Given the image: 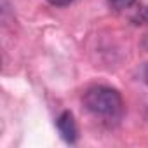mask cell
Segmentation results:
<instances>
[{"mask_svg": "<svg viewBox=\"0 0 148 148\" xmlns=\"http://www.w3.org/2000/svg\"><path fill=\"white\" fill-rule=\"evenodd\" d=\"M84 106L87 112H91L96 117L101 119H117L122 113V96L119 91L106 87V86H96L86 91L84 94Z\"/></svg>", "mask_w": 148, "mask_h": 148, "instance_id": "6da1fadb", "label": "cell"}, {"mask_svg": "<svg viewBox=\"0 0 148 148\" xmlns=\"http://www.w3.org/2000/svg\"><path fill=\"white\" fill-rule=\"evenodd\" d=\"M56 125H58V131H59L61 138H63L66 143H70V145L77 143V139H79V127H77L75 117H73V113H71L70 110H64V112L58 117Z\"/></svg>", "mask_w": 148, "mask_h": 148, "instance_id": "7a4b0ae2", "label": "cell"}, {"mask_svg": "<svg viewBox=\"0 0 148 148\" xmlns=\"http://www.w3.org/2000/svg\"><path fill=\"white\" fill-rule=\"evenodd\" d=\"M132 21L138 25H148V7H141L138 11V14L132 18Z\"/></svg>", "mask_w": 148, "mask_h": 148, "instance_id": "3957f363", "label": "cell"}, {"mask_svg": "<svg viewBox=\"0 0 148 148\" xmlns=\"http://www.w3.org/2000/svg\"><path fill=\"white\" fill-rule=\"evenodd\" d=\"M134 2H136V0H108V4H110L113 9H119V11L131 7Z\"/></svg>", "mask_w": 148, "mask_h": 148, "instance_id": "277c9868", "label": "cell"}, {"mask_svg": "<svg viewBox=\"0 0 148 148\" xmlns=\"http://www.w3.org/2000/svg\"><path fill=\"white\" fill-rule=\"evenodd\" d=\"M49 4H52V5H59V7H63V5H70L73 0H47Z\"/></svg>", "mask_w": 148, "mask_h": 148, "instance_id": "5b68a950", "label": "cell"}, {"mask_svg": "<svg viewBox=\"0 0 148 148\" xmlns=\"http://www.w3.org/2000/svg\"><path fill=\"white\" fill-rule=\"evenodd\" d=\"M143 79H145V82L148 84V64L145 66V70H143Z\"/></svg>", "mask_w": 148, "mask_h": 148, "instance_id": "8992f818", "label": "cell"}]
</instances>
